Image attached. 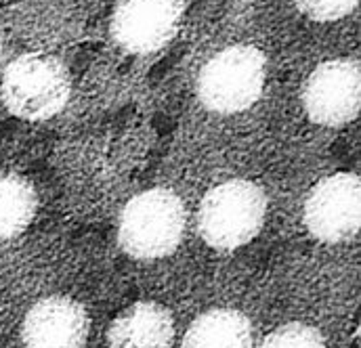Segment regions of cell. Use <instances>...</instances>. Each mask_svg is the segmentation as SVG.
Here are the masks:
<instances>
[{
    "mask_svg": "<svg viewBox=\"0 0 361 348\" xmlns=\"http://www.w3.org/2000/svg\"><path fill=\"white\" fill-rule=\"evenodd\" d=\"M183 229V201L169 189H149L124 206L118 225V244L133 259L154 261L175 252Z\"/></svg>",
    "mask_w": 361,
    "mask_h": 348,
    "instance_id": "6da1fadb",
    "label": "cell"
},
{
    "mask_svg": "<svg viewBox=\"0 0 361 348\" xmlns=\"http://www.w3.org/2000/svg\"><path fill=\"white\" fill-rule=\"evenodd\" d=\"M267 212V199L250 180H227L204 197L200 206V235L216 250H235L252 242Z\"/></svg>",
    "mask_w": 361,
    "mask_h": 348,
    "instance_id": "7a4b0ae2",
    "label": "cell"
},
{
    "mask_svg": "<svg viewBox=\"0 0 361 348\" xmlns=\"http://www.w3.org/2000/svg\"><path fill=\"white\" fill-rule=\"evenodd\" d=\"M70 99V76L57 57L25 53L8 63L2 76V101L23 120L38 122L57 116Z\"/></svg>",
    "mask_w": 361,
    "mask_h": 348,
    "instance_id": "3957f363",
    "label": "cell"
},
{
    "mask_svg": "<svg viewBox=\"0 0 361 348\" xmlns=\"http://www.w3.org/2000/svg\"><path fill=\"white\" fill-rule=\"evenodd\" d=\"M265 55L255 46H229L200 72V101L219 113H238L259 101L265 87Z\"/></svg>",
    "mask_w": 361,
    "mask_h": 348,
    "instance_id": "277c9868",
    "label": "cell"
},
{
    "mask_svg": "<svg viewBox=\"0 0 361 348\" xmlns=\"http://www.w3.org/2000/svg\"><path fill=\"white\" fill-rule=\"evenodd\" d=\"M360 178L338 173L324 178L305 204V223L313 237L338 244L360 231Z\"/></svg>",
    "mask_w": 361,
    "mask_h": 348,
    "instance_id": "5b68a950",
    "label": "cell"
},
{
    "mask_svg": "<svg viewBox=\"0 0 361 348\" xmlns=\"http://www.w3.org/2000/svg\"><path fill=\"white\" fill-rule=\"evenodd\" d=\"M180 17V0H120L111 19V36L124 51L147 55L177 36Z\"/></svg>",
    "mask_w": 361,
    "mask_h": 348,
    "instance_id": "8992f818",
    "label": "cell"
},
{
    "mask_svg": "<svg viewBox=\"0 0 361 348\" xmlns=\"http://www.w3.org/2000/svg\"><path fill=\"white\" fill-rule=\"evenodd\" d=\"M302 101L309 118L324 126H343L360 113V66L353 59L322 63L307 78Z\"/></svg>",
    "mask_w": 361,
    "mask_h": 348,
    "instance_id": "52a82bcc",
    "label": "cell"
},
{
    "mask_svg": "<svg viewBox=\"0 0 361 348\" xmlns=\"http://www.w3.org/2000/svg\"><path fill=\"white\" fill-rule=\"evenodd\" d=\"M89 328V315L80 302L51 296L27 311L21 340L25 348H85Z\"/></svg>",
    "mask_w": 361,
    "mask_h": 348,
    "instance_id": "ba28073f",
    "label": "cell"
},
{
    "mask_svg": "<svg viewBox=\"0 0 361 348\" xmlns=\"http://www.w3.org/2000/svg\"><path fill=\"white\" fill-rule=\"evenodd\" d=\"M175 323L171 313L156 302H137L120 313L109 332V348H171Z\"/></svg>",
    "mask_w": 361,
    "mask_h": 348,
    "instance_id": "9c48e42d",
    "label": "cell"
},
{
    "mask_svg": "<svg viewBox=\"0 0 361 348\" xmlns=\"http://www.w3.org/2000/svg\"><path fill=\"white\" fill-rule=\"evenodd\" d=\"M252 330L246 315L214 309L197 317L183 338V348H250Z\"/></svg>",
    "mask_w": 361,
    "mask_h": 348,
    "instance_id": "30bf717a",
    "label": "cell"
},
{
    "mask_svg": "<svg viewBox=\"0 0 361 348\" xmlns=\"http://www.w3.org/2000/svg\"><path fill=\"white\" fill-rule=\"evenodd\" d=\"M36 191L17 174H0V240L21 235L36 214Z\"/></svg>",
    "mask_w": 361,
    "mask_h": 348,
    "instance_id": "8fae6325",
    "label": "cell"
},
{
    "mask_svg": "<svg viewBox=\"0 0 361 348\" xmlns=\"http://www.w3.org/2000/svg\"><path fill=\"white\" fill-rule=\"evenodd\" d=\"M259 348H326L324 336L305 323H288L271 332Z\"/></svg>",
    "mask_w": 361,
    "mask_h": 348,
    "instance_id": "7c38bea8",
    "label": "cell"
},
{
    "mask_svg": "<svg viewBox=\"0 0 361 348\" xmlns=\"http://www.w3.org/2000/svg\"><path fill=\"white\" fill-rule=\"evenodd\" d=\"M298 8L315 21H334L349 15L357 0H296Z\"/></svg>",
    "mask_w": 361,
    "mask_h": 348,
    "instance_id": "4fadbf2b",
    "label": "cell"
},
{
    "mask_svg": "<svg viewBox=\"0 0 361 348\" xmlns=\"http://www.w3.org/2000/svg\"><path fill=\"white\" fill-rule=\"evenodd\" d=\"M0 57H2V44H0Z\"/></svg>",
    "mask_w": 361,
    "mask_h": 348,
    "instance_id": "5bb4252c",
    "label": "cell"
}]
</instances>
